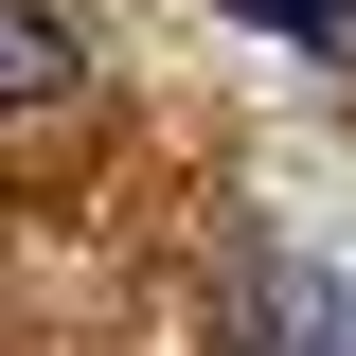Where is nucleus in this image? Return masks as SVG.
Segmentation results:
<instances>
[{"label":"nucleus","mask_w":356,"mask_h":356,"mask_svg":"<svg viewBox=\"0 0 356 356\" xmlns=\"http://www.w3.org/2000/svg\"><path fill=\"white\" fill-rule=\"evenodd\" d=\"M232 18H267V36H303V54H356V18H339V0H232Z\"/></svg>","instance_id":"nucleus-3"},{"label":"nucleus","mask_w":356,"mask_h":356,"mask_svg":"<svg viewBox=\"0 0 356 356\" xmlns=\"http://www.w3.org/2000/svg\"><path fill=\"white\" fill-rule=\"evenodd\" d=\"M285 356H356V285L303 267V285H285Z\"/></svg>","instance_id":"nucleus-2"},{"label":"nucleus","mask_w":356,"mask_h":356,"mask_svg":"<svg viewBox=\"0 0 356 356\" xmlns=\"http://www.w3.org/2000/svg\"><path fill=\"white\" fill-rule=\"evenodd\" d=\"M18 107H72V18L54 0H0V125Z\"/></svg>","instance_id":"nucleus-1"}]
</instances>
